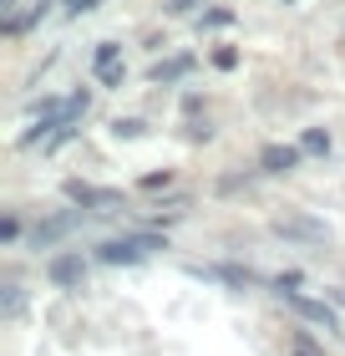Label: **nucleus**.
<instances>
[{"label":"nucleus","mask_w":345,"mask_h":356,"mask_svg":"<svg viewBox=\"0 0 345 356\" xmlns=\"http://www.w3.org/2000/svg\"><path fill=\"white\" fill-rule=\"evenodd\" d=\"M158 250H168V239L158 229H137V234H117V239H102L92 250L96 265H147Z\"/></svg>","instance_id":"1"},{"label":"nucleus","mask_w":345,"mask_h":356,"mask_svg":"<svg viewBox=\"0 0 345 356\" xmlns=\"http://www.w3.org/2000/svg\"><path fill=\"white\" fill-rule=\"evenodd\" d=\"M269 229H274L279 239H294V245H310V250H320V245H330V239H335V229H330L325 219L300 214V209H285V214H274Z\"/></svg>","instance_id":"2"},{"label":"nucleus","mask_w":345,"mask_h":356,"mask_svg":"<svg viewBox=\"0 0 345 356\" xmlns=\"http://www.w3.org/2000/svg\"><path fill=\"white\" fill-rule=\"evenodd\" d=\"M87 219H92L87 209H61V214L41 219L36 229H31V245H36V250H56L61 239H67V234H76V229H81V224H87Z\"/></svg>","instance_id":"3"},{"label":"nucleus","mask_w":345,"mask_h":356,"mask_svg":"<svg viewBox=\"0 0 345 356\" xmlns=\"http://www.w3.org/2000/svg\"><path fill=\"white\" fill-rule=\"evenodd\" d=\"M61 193L71 199V209H87V214H102V209L122 204V188H102V184H87V178H67Z\"/></svg>","instance_id":"4"},{"label":"nucleus","mask_w":345,"mask_h":356,"mask_svg":"<svg viewBox=\"0 0 345 356\" xmlns=\"http://www.w3.org/2000/svg\"><path fill=\"white\" fill-rule=\"evenodd\" d=\"M87 270H92L87 254L67 250V254H51V260H46V280H51L56 290H81V285H87Z\"/></svg>","instance_id":"5"},{"label":"nucleus","mask_w":345,"mask_h":356,"mask_svg":"<svg viewBox=\"0 0 345 356\" xmlns=\"http://www.w3.org/2000/svg\"><path fill=\"white\" fill-rule=\"evenodd\" d=\"M294 305V316L310 321V326H320V331H340V316H335V305H325L315 296H305V290H294V296H285Z\"/></svg>","instance_id":"6"},{"label":"nucleus","mask_w":345,"mask_h":356,"mask_svg":"<svg viewBox=\"0 0 345 356\" xmlns=\"http://www.w3.org/2000/svg\"><path fill=\"white\" fill-rule=\"evenodd\" d=\"M305 163V153H300V143H264L259 148V173H294Z\"/></svg>","instance_id":"7"},{"label":"nucleus","mask_w":345,"mask_h":356,"mask_svg":"<svg viewBox=\"0 0 345 356\" xmlns=\"http://www.w3.org/2000/svg\"><path fill=\"white\" fill-rule=\"evenodd\" d=\"M51 6H56V0H31L26 10L15 6V10H6V15H0V31H6V36H21V31H31V26H36V21H41V15L51 10Z\"/></svg>","instance_id":"8"},{"label":"nucleus","mask_w":345,"mask_h":356,"mask_svg":"<svg viewBox=\"0 0 345 356\" xmlns=\"http://www.w3.org/2000/svg\"><path fill=\"white\" fill-rule=\"evenodd\" d=\"M193 67H199V56L178 51V56H168V61H158L147 76H153V87H173V82H183V76H193Z\"/></svg>","instance_id":"9"},{"label":"nucleus","mask_w":345,"mask_h":356,"mask_svg":"<svg viewBox=\"0 0 345 356\" xmlns=\"http://www.w3.org/2000/svg\"><path fill=\"white\" fill-rule=\"evenodd\" d=\"M188 275H199V280H224V285H254L259 280L249 265H188Z\"/></svg>","instance_id":"10"},{"label":"nucleus","mask_w":345,"mask_h":356,"mask_svg":"<svg viewBox=\"0 0 345 356\" xmlns=\"http://www.w3.org/2000/svg\"><path fill=\"white\" fill-rule=\"evenodd\" d=\"M21 311H26V290L15 285V280H6V285H0V316H6V321H15Z\"/></svg>","instance_id":"11"},{"label":"nucleus","mask_w":345,"mask_h":356,"mask_svg":"<svg viewBox=\"0 0 345 356\" xmlns=\"http://www.w3.org/2000/svg\"><path fill=\"white\" fill-rule=\"evenodd\" d=\"M300 153L305 158H325L330 153V133H325V127H305L300 133Z\"/></svg>","instance_id":"12"},{"label":"nucleus","mask_w":345,"mask_h":356,"mask_svg":"<svg viewBox=\"0 0 345 356\" xmlns=\"http://www.w3.org/2000/svg\"><path fill=\"white\" fill-rule=\"evenodd\" d=\"M117 143H137V138H147V122L142 118H112V127H107Z\"/></svg>","instance_id":"13"},{"label":"nucleus","mask_w":345,"mask_h":356,"mask_svg":"<svg viewBox=\"0 0 345 356\" xmlns=\"http://www.w3.org/2000/svg\"><path fill=\"white\" fill-rule=\"evenodd\" d=\"M107 67H122V46H117V41H96L92 72H107Z\"/></svg>","instance_id":"14"},{"label":"nucleus","mask_w":345,"mask_h":356,"mask_svg":"<svg viewBox=\"0 0 345 356\" xmlns=\"http://www.w3.org/2000/svg\"><path fill=\"white\" fill-rule=\"evenodd\" d=\"M289 356H325V346L310 331H289Z\"/></svg>","instance_id":"15"},{"label":"nucleus","mask_w":345,"mask_h":356,"mask_svg":"<svg viewBox=\"0 0 345 356\" xmlns=\"http://www.w3.org/2000/svg\"><path fill=\"white\" fill-rule=\"evenodd\" d=\"M199 26H203V31H224V26H234V10H228V6H213V10L199 15Z\"/></svg>","instance_id":"16"},{"label":"nucleus","mask_w":345,"mask_h":356,"mask_svg":"<svg viewBox=\"0 0 345 356\" xmlns=\"http://www.w3.org/2000/svg\"><path fill=\"white\" fill-rule=\"evenodd\" d=\"M213 67H219V72H234V67H239V46H219V51H213Z\"/></svg>","instance_id":"17"},{"label":"nucleus","mask_w":345,"mask_h":356,"mask_svg":"<svg viewBox=\"0 0 345 356\" xmlns=\"http://www.w3.org/2000/svg\"><path fill=\"white\" fill-rule=\"evenodd\" d=\"M92 76H96L102 87H122V82H127V67H107V72H92Z\"/></svg>","instance_id":"18"},{"label":"nucleus","mask_w":345,"mask_h":356,"mask_svg":"<svg viewBox=\"0 0 345 356\" xmlns=\"http://www.w3.org/2000/svg\"><path fill=\"white\" fill-rule=\"evenodd\" d=\"M0 239H6V245H15V239H21V219H15V214L0 219Z\"/></svg>","instance_id":"19"},{"label":"nucleus","mask_w":345,"mask_h":356,"mask_svg":"<svg viewBox=\"0 0 345 356\" xmlns=\"http://www.w3.org/2000/svg\"><path fill=\"white\" fill-rule=\"evenodd\" d=\"M203 6V0H162V10H168V15H188V10H199Z\"/></svg>","instance_id":"20"},{"label":"nucleus","mask_w":345,"mask_h":356,"mask_svg":"<svg viewBox=\"0 0 345 356\" xmlns=\"http://www.w3.org/2000/svg\"><path fill=\"white\" fill-rule=\"evenodd\" d=\"M168 184H173L168 168H162V173H142V188H147V193H153V188H168Z\"/></svg>","instance_id":"21"},{"label":"nucleus","mask_w":345,"mask_h":356,"mask_svg":"<svg viewBox=\"0 0 345 356\" xmlns=\"http://www.w3.org/2000/svg\"><path fill=\"white\" fill-rule=\"evenodd\" d=\"M208 138H213L208 122H193V127H188V143H208Z\"/></svg>","instance_id":"22"},{"label":"nucleus","mask_w":345,"mask_h":356,"mask_svg":"<svg viewBox=\"0 0 345 356\" xmlns=\"http://www.w3.org/2000/svg\"><path fill=\"white\" fill-rule=\"evenodd\" d=\"M96 6H102V0H71L67 15H87V10H96Z\"/></svg>","instance_id":"23"},{"label":"nucleus","mask_w":345,"mask_h":356,"mask_svg":"<svg viewBox=\"0 0 345 356\" xmlns=\"http://www.w3.org/2000/svg\"><path fill=\"white\" fill-rule=\"evenodd\" d=\"M279 6H294V0H279Z\"/></svg>","instance_id":"24"},{"label":"nucleus","mask_w":345,"mask_h":356,"mask_svg":"<svg viewBox=\"0 0 345 356\" xmlns=\"http://www.w3.org/2000/svg\"><path fill=\"white\" fill-rule=\"evenodd\" d=\"M6 6H15V0H6Z\"/></svg>","instance_id":"25"}]
</instances>
